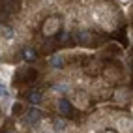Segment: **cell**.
Listing matches in <instances>:
<instances>
[{
	"label": "cell",
	"instance_id": "1",
	"mask_svg": "<svg viewBox=\"0 0 133 133\" xmlns=\"http://www.w3.org/2000/svg\"><path fill=\"white\" fill-rule=\"evenodd\" d=\"M62 26H64V23H62V19L58 15H51L47 17L45 21H43L41 24V34L45 38H52V36H56V34L62 30Z\"/></svg>",
	"mask_w": 133,
	"mask_h": 133
},
{
	"label": "cell",
	"instance_id": "2",
	"mask_svg": "<svg viewBox=\"0 0 133 133\" xmlns=\"http://www.w3.org/2000/svg\"><path fill=\"white\" fill-rule=\"evenodd\" d=\"M41 120H43V114H41L39 107H36V105H30L28 109H24V111H23L21 122L24 124V126H30V128H34V126H39V124H41Z\"/></svg>",
	"mask_w": 133,
	"mask_h": 133
},
{
	"label": "cell",
	"instance_id": "3",
	"mask_svg": "<svg viewBox=\"0 0 133 133\" xmlns=\"http://www.w3.org/2000/svg\"><path fill=\"white\" fill-rule=\"evenodd\" d=\"M68 99L73 105V109L84 111V109H88V105H90V94L83 92V90H75V92H71V96H69Z\"/></svg>",
	"mask_w": 133,
	"mask_h": 133
},
{
	"label": "cell",
	"instance_id": "4",
	"mask_svg": "<svg viewBox=\"0 0 133 133\" xmlns=\"http://www.w3.org/2000/svg\"><path fill=\"white\" fill-rule=\"evenodd\" d=\"M111 99L114 105H128L131 99V90L128 86H118L111 92Z\"/></svg>",
	"mask_w": 133,
	"mask_h": 133
},
{
	"label": "cell",
	"instance_id": "5",
	"mask_svg": "<svg viewBox=\"0 0 133 133\" xmlns=\"http://www.w3.org/2000/svg\"><path fill=\"white\" fill-rule=\"evenodd\" d=\"M55 111L60 114V116H69L73 112V105L69 103V99L66 96H56L55 99Z\"/></svg>",
	"mask_w": 133,
	"mask_h": 133
},
{
	"label": "cell",
	"instance_id": "6",
	"mask_svg": "<svg viewBox=\"0 0 133 133\" xmlns=\"http://www.w3.org/2000/svg\"><path fill=\"white\" fill-rule=\"evenodd\" d=\"M49 124H51V131L52 133H68L69 128H71V126H69V122H68V118L66 116H60V114L55 116Z\"/></svg>",
	"mask_w": 133,
	"mask_h": 133
},
{
	"label": "cell",
	"instance_id": "7",
	"mask_svg": "<svg viewBox=\"0 0 133 133\" xmlns=\"http://www.w3.org/2000/svg\"><path fill=\"white\" fill-rule=\"evenodd\" d=\"M114 131L116 133H131L133 131V122L129 116H118L116 120H114Z\"/></svg>",
	"mask_w": 133,
	"mask_h": 133
},
{
	"label": "cell",
	"instance_id": "8",
	"mask_svg": "<svg viewBox=\"0 0 133 133\" xmlns=\"http://www.w3.org/2000/svg\"><path fill=\"white\" fill-rule=\"evenodd\" d=\"M17 71V68L15 66H8V64H0V84H4V86H10L11 83V79Z\"/></svg>",
	"mask_w": 133,
	"mask_h": 133
},
{
	"label": "cell",
	"instance_id": "9",
	"mask_svg": "<svg viewBox=\"0 0 133 133\" xmlns=\"http://www.w3.org/2000/svg\"><path fill=\"white\" fill-rule=\"evenodd\" d=\"M47 62H49V66L52 69H56V71H60V69L66 68V56H64V52H52V55L47 58Z\"/></svg>",
	"mask_w": 133,
	"mask_h": 133
},
{
	"label": "cell",
	"instance_id": "10",
	"mask_svg": "<svg viewBox=\"0 0 133 133\" xmlns=\"http://www.w3.org/2000/svg\"><path fill=\"white\" fill-rule=\"evenodd\" d=\"M51 92L55 96H66V94L71 92V83L69 81H58V83H55V86L51 88Z\"/></svg>",
	"mask_w": 133,
	"mask_h": 133
},
{
	"label": "cell",
	"instance_id": "11",
	"mask_svg": "<svg viewBox=\"0 0 133 133\" xmlns=\"http://www.w3.org/2000/svg\"><path fill=\"white\" fill-rule=\"evenodd\" d=\"M103 77H105V83H118L120 79H122V73H120V69L118 68H105V71H103Z\"/></svg>",
	"mask_w": 133,
	"mask_h": 133
},
{
	"label": "cell",
	"instance_id": "12",
	"mask_svg": "<svg viewBox=\"0 0 133 133\" xmlns=\"http://www.w3.org/2000/svg\"><path fill=\"white\" fill-rule=\"evenodd\" d=\"M77 43L79 45H84V47H90L94 43V34L90 30H79L77 32Z\"/></svg>",
	"mask_w": 133,
	"mask_h": 133
},
{
	"label": "cell",
	"instance_id": "13",
	"mask_svg": "<svg viewBox=\"0 0 133 133\" xmlns=\"http://www.w3.org/2000/svg\"><path fill=\"white\" fill-rule=\"evenodd\" d=\"M24 99L28 101L30 105H36V107H39V105L43 103V99H45V97H43V94H41L39 90H30L28 94H26Z\"/></svg>",
	"mask_w": 133,
	"mask_h": 133
},
{
	"label": "cell",
	"instance_id": "14",
	"mask_svg": "<svg viewBox=\"0 0 133 133\" xmlns=\"http://www.w3.org/2000/svg\"><path fill=\"white\" fill-rule=\"evenodd\" d=\"M21 58L24 60V62H36V58H38V51L34 49V47H30V45H26V47H23V51H21Z\"/></svg>",
	"mask_w": 133,
	"mask_h": 133
},
{
	"label": "cell",
	"instance_id": "15",
	"mask_svg": "<svg viewBox=\"0 0 133 133\" xmlns=\"http://www.w3.org/2000/svg\"><path fill=\"white\" fill-rule=\"evenodd\" d=\"M118 4H122V6H128V4H131V0H118Z\"/></svg>",
	"mask_w": 133,
	"mask_h": 133
},
{
	"label": "cell",
	"instance_id": "16",
	"mask_svg": "<svg viewBox=\"0 0 133 133\" xmlns=\"http://www.w3.org/2000/svg\"><path fill=\"white\" fill-rule=\"evenodd\" d=\"M101 133H116L114 129H101Z\"/></svg>",
	"mask_w": 133,
	"mask_h": 133
},
{
	"label": "cell",
	"instance_id": "17",
	"mask_svg": "<svg viewBox=\"0 0 133 133\" xmlns=\"http://www.w3.org/2000/svg\"><path fill=\"white\" fill-rule=\"evenodd\" d=\"M4 133H17V131H15V129H6Z\"/></svg>",
	"mask_w": 133,
	"mask_h": 133
}]
</instances>
